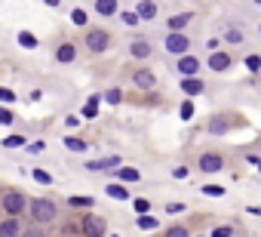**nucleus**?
I'll return each mask as SVG.
<instances>
[{
    "instance_id": "35",
    "label": "nucleus",
    "mask_w": 261,
    "mask_h": 237,
    "mask_svg": "<svg viewBox=\"0 0 261 237\" xmlns=\"http://www.w3.org/2000/svg\"><path fill=\"white\" fill-rule=\"evenodd\" d=\"M71 22H74L77 28H83V25H86V10H80V7H74V10H71Z\"/></svg>"
},
{
    "instance_id": "27",
    "label": "nucleus",
    "mask_w": 261,
    "mask_h": 237,
    "mask_svg": "<svg viewBox=\"0 0 261 237\" xmlns=\"http://www.w3.org/2000/svg\"><path fill=\"white\" fill-rule=\"evenodd\" d=\"M120 19H123V25H129V28L142 25V19L136 16V10H120Z\"/></svg>"
},
{
    "instance_id": "15",
    "label": "nucleus",
    "mask_w": 261,
    "mask_h": 237,
    "mask_svg": "<svg viewBox=\"0 0 261 237\" xmlns=\"http://www.w3.org/2000/svg\"><path fill=\"white\" fill-rule=\"evenodd\" d=\"M178 86H181V92H185L188 99H194V96H200V92L206 89V83H203L200 77H188V80H181Z\"/></svg>"
},
{
    "instance_id": "21",
    "label": "nucleus",
    "mask_w": 261,
    "mask_h": 237,
    "mask_svg": "<svg viewBox=\"0 0 261 237\" xmlns=\"http://www.w3.org/2000/svg\"><path fill=\"white\" fill-rule=\"evenodd\" d=\"M212 136H224L227 130H230V121H227V117H212V121H209V127H206Z\"/></svg>"
},
{
    "instance_id": "5",
    "label": "nucleus",
    "mask_w": 261,
    "mask_h": 237,
    "mask_svg": "<svg viewBox=\"0 0 261 237\" xmlns=\"http://www.w3.org/2000/svg\"><path fill=\"white\" fill-rule=\"evenodd\" d=\"M191 37L188 34H166V40H163V50L169 53V56H175V59H181V56H191Z\"/></svg>"
},
{
    "instance_id": "3",
    "label": "nucleus",
    "mask_w": 261,
    "mask_h": 237,
    "mask_svg": "<svg viewBox=\"0 0 261 237\" xmlns=\"http://www.w3.org/2000/svg\"><path fill=\"white\" fill-rule=\"evenodd\" d=\"M83 46H86L89 53H95V56L108 53V50H111V31H105V28H86Z\"/></svg>"
},
{
    "instance_id": "48",
    "label": "nucleus",
    "mask_w": 261,
    "mask_h": 237,
    "mask_svg": "<svg viewBox=\"0 0 261 237\" xmlns=\"http://www.w3.org/2000/svg\"><path fill=\"white\" fill-rule=\"evenodd\" d=\"M71 237H80V234H71Z\"/></svg>"
},
{
    "instance_id": "4",
    "label": "nucleus",
    "mask_w": 261,
    "mask_h": 237,
    "mask_svg": "<svg viewBox=\"0 0 261 237\" xmlns=\"http://www.w3.org/2000/svg\"><path fill=\"white\" fill-rule=\"evenodd\" d=\"M108 234V222H105V216H98V212H86L83 219H80V237H105Z\"/></svg>"
},
{
    "instance_id": "13",
    "label": "nucleus",
    "mask_w": 261,
    "mask_h": 237,
    "mask_svg": "<svg viewBox=\"0 0 261 237\" xmlns=\"http://www.w3.org/2000/svg\"><path fill=\"white\" fill-rule=\"evenodd\" d=\"M22 231H25V228H22L19 219H10V216L0 219V237H22Z\"/></svg>"
},
{
    "instance_id": "23",
    "label": "nucleus",
    "mask_w": 261,
    "mask_h": 237,
    "mask_svg": "<svg viewBox=\"0 0 261 237\" xmlns=\"http://www.w3.org/2000/svg\"><path fill=\"white\" fill-rule=\"evenodd\" d=\"M163 237H191V228L188 225H181V222H175V225H169L166 228V234Z\"/></svg>"
},
{
    "instance_id": "39",
    "label": "nucleus",
    "mask_w": 261,
    "mask_h": 237,
    "mask_svg": "<svg viewBox=\"0 0 261 237\" xmlns=\"http://www.w3.org/2000/svg\"><path fill=\"white\" fill-rule=\"evenodd\" d=\"M212 237H233V228L230 225H218V228H212Z\"/></svg>"
},
{
    "instance_id": "32",
    "label": "nucleus",
    "mask_w": 261,
    "mask_h": 237,
    "mask_svg": "<svg viewBox=\"0 0 261 237\" xmlns=\"http://www.w3.org/2000/svg\"><path fill=\"white\" fill-rule=\"evenodd\" d=\"M16 99H19V96H16V92H13L10 86H0V105H4V108H10V105H13Z\"/></svg>"
},
{
    "instance_id": "41",
    "label": "nucleus",
    "mask_w": 261,
    "mask_h": 237,
    "mask_svg": "<svg viewBox=\"0 0 261 237\" xmlns=\"http://www.w3.org/2000/svg\"><path fill=\"white\" fill-rule=\"evenodd\" d=\"M22 237H46V231H43V228H37V225H31V228H25V231H22Z\"/></svg>"
},
{
    "instance_id": "19",
    "label": "nucleus",
    "mask_w": 261,
    "mask_h": 237,
    "mask_svg": "<svg viewBox=\"0 0 261 237\" xmlns=\"http://www.w3.org/2000/svg\"><path fill=\"white\" fill-rule=\"evenodd\" d=\"M95 13L98 16H117L120 4H117V0H95Z\"/></svg>"
},
{
    "instance_id": "34",
    "label": "nucleus",
    "mask_w": 261,
    "mask_h": 237,
    "mask_svg": "<svg viewBox=\"0 0 261 237\" xmlns=\"http://www.w3.org/2000/svg\"><path fill=\"white\" fill-rule=\"evenodd\" d=\"M200 191H203L206 197H224V194H227V191H224V185H203Z\"/></svg>"
},
{
    "instance_id": "40",
    "label": "nucleus",
    "mask_w": 261,
    "mask_h": 237,
    "mask_svg": "<svg viewBox=\"0 0 261 237\" xmlns=\"http://www.w3.org/2000/svg\"><path fill=\"white\" fill-rule=\"evenodd\" d=\"M178 212H185V203H175V200H169V203H166V216H178Z\"/></svg>"
},
{
    "instance_id": "1",
    "label": "nucleus",
    "mask_w": 261,
    "mask_h": 237,
    "mask_svg": "<svg viewBox=\"0 0 261 237\" xmlns=\"http://www.w3.org/2000/svg\"><path fill=\"white\" fill-rule=\"evenodd\" d=\"M28 219H31V225H37V228L53 225V222L59 219L56 200H53V197H31V200H28Z\"/></svg>"
},
{
    "instance_id": "44",
    "label": "nucleus",
    "mask_w": 261,
    "mask_h": 237,
    "mask_svg": "<svg viewBox=\"0 0 261 237\" xmlns=\"http://www.w3.org/2000/svg\"><path fill=\"white\" fill-rule=\"evenodd\" d=\"M172 176H175V179H188V176H191V167H175Z\"/></svg>"
},
{
    "instance_id": "30",
    "label": "nucleus",
    "mask_w": 261,
    "mask_h": 237,
    "mask_svg": "<svg viewBox=\"0 0 261 237\" xmlns=\"http://www.w3.org/2000/svg\"><path fill=\"white\" fill-rule=\"evenodd\" d=\"M178 117H181V121H191V117H194V99H185L178 105Z\"/></svg>"
},
{
    "instance_id": "11",
    "label": "nucleus",
    "mask_w": 261,
    "mask_h": 237,
    "mask_svg": "<svg viewBox=\"0 0 261 237\" xmlns=\"http://www.w3.org/2000/svg\"><path fill=\"white\" fill-rule=\"evenodd\" d=\"M56 62H59V65H71V62H77V43L62 40V43L56 46Z\"/></svg>"
},
{
    "instance_id": "33",
    "label": "nucleus",
    "mask_w": 261,
    "mask_h": 237,
    "mask_svg": "<svg viewBox=\"0 0 261 237\" xmlns=\"http://www.w3.org/2000/svg\"><path fill=\"white\" fill-rule=\"evenodd\" d=\"M13 124H16V114H13L10 108L0 105V127H13Z\"/></svg>"
},
{
    "instance_id": "28",
    "label": "nucleus",
    "mask_w": 261,
    "mask_h": 237,
    "mask_svg": "<svg viewBox=\"0 0 261 237\" xmlns=\"http://www.w3.org/2000/svg\"><path fill=\"white\" fill-rule=\"evenodd\" d=\"M133 209H136L139 216H151V200H148V197H136V200H133Z\"/></svg>"
},
{
    "instance_id": "37",
    "label": "nucleus",
    "mask_w": 261,
    "mask_h": 237,
    "mask_svg": "<svg viewBox=\"0 0 261 237\" xmlns=\"http://www.w3.org/2000/svg\"><path fill=\"white\" fill-rule=\"evenodd\" d=\"M224 40H227V43H243V34H240L237 28H227V31H224Z\"/></svg>"
},
{
    "instance_id": "25",
    "label": "nucleus",
    "mask_w": 261,
    "mask_h": 237,
    "mask_svg": "<svg viewBox=\"0 0 261 237\" xmlns=\"http://www.w3.org/2000/svg\"><path fill=\"white\" fill-rule=\"evenodd\" d=\"M101 99H105L108 105H123V89H120V86H111Z\"/></svg>"
},
{
    "instance_id": "24",
    "label": "nucleus",
    "mask_w": 261,
    "mask_h": 237,
    "mask_svg": "<svg viewBox=\"0 0 261 237\" xmlns=\"http://www.w3.org/2000/svg\"><path fill=\"white\" fill-rule=\"evenodd\" d=\"M19 43L25 46V50H37V34H31V31H19Z\"/></svg>"
},
{
    "instance_id": "46",
    "label": "nucleus",
    "mask_w": 261,
    "mask_h": 237,
    "mask_svg": "<svg viewBox=\"0 0 261 237\" xmlns=\"http://www.w3.org/2000/svg\"><path fill=\"white\" fill-rule=\"evenodd\" d=\"M28 99H31V102H40V99H43V92H40V89H31V96H28Z\"/></svg>"
},
{
    "instance_id": "29",
    "label": "nucleus",
    "mask_w": 261,
    "mask_h": 237,
    "mask_svg": "<svg viewBox=\"0 0 261 237\" xmlns=\"http://www.w3.org/2000/svg\"><path fill=\"white\" fill-rule=\"evenodd\" d=\"M136 225H139L142 231H154V228L160 225V219H154V216H139V219H136Z\"/></svg>"
},
{
    "instance_id": "18",
    "label": "nucleus",
    "mask_w": 261,
    "mask_h": 237,
    "mask_svg": "<svg viewBox=\"0 0 261 237\" xmlns=\"http://www.w3.org/2000/svg\"><path fill=\"white\" fill-rule=\"evenodd\" d=\"M105 194H108L111 200H123V203L129 200V188H126V185H120V182H111V185L105 188Z\"/></svg>"
},
{
    "instance_id": "6",
    "label": "nucleus",
    "mask_w": 261,
    "mask_h": 237,
    "mask_svg": "<svg viewBox=\"0 0 261 237\" xmlns=\"http://www.w3.org/2000/svg\"><path fill=\"white\" fill-rule=\"evenodd\" d=\"M224 167H227V160H224L218 151H203V154L197 157V170H200V173H209V176H212V173H221Z\"/></svg>"
},
{
    "instance_id": "17",
    "label": "nucleus",
    "mask_w": 261,
    "mask_h": 237,
    "mask_svg": "<svg viewBox=\"0 0 261 237\" xmlns=\"http://www.w3.org/2000/svg\"><path fill=\"white\" fill-rule=\"evenodd\" d=\"M117 173V182L120 185H129V182H139L142 179V173L136 170V167H120V170H114Z\"/></svg>"
},
{
    "instance_id": "20",
    "label": "nucleus",
    "mask_w": 261,
    "mask_h": 237,
    "mask_svg": "<svg viewBox=\"0 0 261 237\" xmlns=\"http://www.w3.org/2000/svg\"><path fill=\"white\" fill-rule=\"evenodd\" d=\"M65 148H68V151H74V154H83V151H86V148H89V142H86V139H80V136H74V133H71V136H65Z\"/></svg>"
},
{
    "instance_id": "8",
    "label": "nucleus",
    "mask_w": 261,
    "mask_h": 237,
    "mask_svg": "<svg viewBox=\"0 0 261 237\" xmlns=\"http://www.w3.org/2000/svg\"><path fill=\"white\" fill-rule=\"evenodd\" d=\"M129 77H133V83H136L139 89H145V92L157 89V74H154L151 68H136L133 74H129Z\"/></svg>"
},
{
    "instance_id": "49",
    "label": "nucleus",
    "mask_w": 261,
    "mask_h": 237,
    "mask_svg": "<svg viewBox=\"0 0 261 237\" xmlns=\"http://www.w3.org/2000/svg\"><path fill=\"white\" fill-rule=\"evenodd\" d=\"M197 237H200V234H197Z\"/></svg>"
},
{
    "instance_id": "22",
    "label": "nucleus",
    "mask_w": 261,
    "mask_h": 237,
    "mask_svg": "<svg viewBox=\"0 0 261 237\" xmlns=\"http://www.w3.org/2000/svg\"><path fill=\"white\" fill-rule=\"evenodd\" d=\"M0 148H10V151L28 148V139H25V136H7V139H0Z\"/></svg>"
},
{
    "instance_id": "26",
    "label": "nucleus",
    "mask_w": 261,
    "mask_h": 237,
    "mask_svg": "<svg viewBox=\"0 0 261 237\" xmlns=\"http://www.w3.org/2000/svg\"><path fill=\"white\" fill-rule=\"evenodd\" d=\"M68 206H77V209H92V206H95V200H92V197H74V194H71V197H68Z\"/></svg>"
},
{
    "instance_id": "43",
    "label": "nucleus",
    "mask_w": 261,
    "mask_h": 237,
    "mask_svg": "<svg viewBox=\"0 0 261 237\" xmlns=\"http://www.w3.org/2000/svg\"><path fill=\"white\" fill-rule=\"evenodd\" d=\"M80 124H83V121H80L77 114H68V117H65V127H71V130H77Z\"/></svg>"
},
{
    "instance_id": "31",
    "label": "nucleus",
    "mask_w": 261,
    "mask_h": 237,
    "mask_svg": "<svg viewBox=\"0 0 261 237\" xmlns=\"http://www.w3.org/2000/svg\"><path fill=\"white\" fill-rule=\"evenodd\" d=\"M31 176H34V182H37V185H53V173H46V170H40V167H37V170H31Z\"/></svg>"
},
{
    "instance_id": "36",
    "label": "nucleus",
    "mask_w": 261,
    "mask_h": 237,
    "mask_svg": "<svg viewBox=\"0 0 261 237\" xmlns=\"http://www.w3.org/2000/svg\"><path fill=\"white\" fill-rule=\"evenodd\" d=\"M246 68H249L252 74H258V71H261V56H255V53L246 56Z\"/></svg>"
},
{
    "instance_id": "9",
    "label": "nucleus",
    "mask_w": 261,
    "mask_h": 237,
    "mask_svg": "<svg viewBox=\"0 0 261 237\" xmlns=\"http://www.w3.org/2000/svg\"><path fill=\"white\" fill-rule=\"evenodd\" d=\"M212 71H218V74H224V71H230L233 68V59H230V53H224V50H218V53H209V62H206Z\"/></svg>"
},
{
    "instance_id": "10",
    "label": "nucleus",
    "mask_w": 261,
    "mask_h": 237,
    "mask_svg": "<svg viewBox=\"0 0 261 237\" xmlns=\"http://www.w3.org/2000/svg\"><path fill=\"white\" fill-rule=\"evenodd\" d=\"M194 19H197L194 13H175V16H169L166 28H169V34H185V28H188Z\"/></svg>"
},
{
    "instance_id": "12",
    "label": "nucleus",
    "mask_w": 261,
    "mask_h": 237,
    "mask_svg": "<svg viewBox=\"0 0 261 237\" xmlns=\"http://www.w3.org/2000/svg\"><path fill=\"white\" fill-rule=\"evenodd\" d=\"M129 56H133V59H151V56H154L151 40H148V37H136L133 43H129Z\"/></svg>"
},
{
    "instance_id": "16",
    "label": "nucleus",
    "mask_w": 261,
    "mask_h": 237,
    "mask_svg": "<svg viewBox=\"0 0 261 237\" xmlns=\"http://www.w3.org/2000/svg\"><path fill=\"white\" fill-rule=\"evenodd\" d=\"M111 167H120V157L111 154V157H98V160H89V163H86L89 173H105V170H111Z\"/></svg>"
},
{
    "instance_id": "2",
    "label": "nucleus",
    "mask_w": 261,
    "mask_h": 237,
    "mask_svg": "<svg viewBox=\"0 0 261 237\" xmlns=\"http://www.w3.org/2000/svg\"><path fill=\"white\" fill-rule=\"evenodd\" d=\"M0 209H4L10 219L25 216V209H28V194L19 191V188H4V191H0Z\"/></svg>"
},
{
    "instance_id": "47",
    "label": "nucleus",
    "mask_w": 261,
    "mask_h": 237,
    "mask_svg": "<svg viewBox=\"0 0 261 237\" xmlns=\"http://www.w3.org/2000/svg\"><path fill=\"white\" fill-rule=\"evenodd\" d=\"M258 173H261V160H258Z\"/></svg>"
},
{
    "instance_id": "7",
    "label": "nucleus",
    "mask_w": 261,
    "mask_h": 237,
    "mask_svg": "<svg viewBox=\"0 0 261 237\" xmlns=\"http://www.w3.org/2000/svg\"><path fill=\"white\" fill-rule=\"evenodd\" d=\"M200 68H203V62L191 53V56H181L178 62H175V71H178V77L181 80H188V77H200Z\"/></svg>"
},
{
    "instance_id": "14",
    "label": "nucleus",
    "mask_w": 261,
    "mask_h": 237,
    "mask_svg": "<svg viewBox=\"0 0 261 237\" xmlns=\"http://www.w3.org/2000/svg\"><path fill=\"white\" fill-rule=\"evenodd\" d=\"M157 13H160V7H157V4H151V0H142V4H136V16H139L142 22L157 19Z\"/></svg>"
},
{
    "instance_id": "42",
    "label": "nucleus",
    "mask_w": 261,
    "mask_h": 237,
    "mask_svg": "<svg viewBox=\"0 0 261 237\" xmlns=\"http://www.w3.org/2000/svg\"><path fill=\"white\" fill-rule=\"evenodd\" d=\"M80 114H83V117H86V121H92V117H95V114H98V105H89V102H86V105H83V111H80Z\"/></svg>"
},
{
    "instance_id": "38",
    "label": "nucleus",
    "mask_w": 261,
    "mask_h": 237,
    "mask_svg": "<svg viewBox=\"0 0 261 237\" xmlns=\"http://www.w3.org/2000/svg\"><path fill=\"white\" fill-rule=\"evenodd\" d=\"M43 148H46V142H43V139H34V142H28V148H25V151H28V154H40Z\"/></svg>"
},
{
    "instance_id": "45",
    "label": "nucleus",
    "mask_w": 261,
    "mask_h": 237,
    "mask_svg": "<svg viewBox=\"0 0 261 237\" xmlns=\"http://www.w3.org/2000/svg\"><path fill=\"white\" fill-rule=\"evenodd\" d=\"M218 46H221V40H218V37H209V43H206V50H209V53H218Z\"/></svg>"
}]
</instances>
